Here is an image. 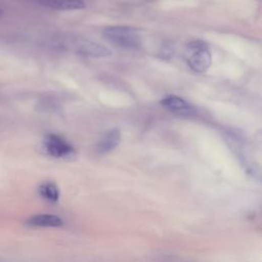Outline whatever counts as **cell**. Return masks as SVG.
<instances>
[{
	"mask_svg": "<svg viewBox=\"0 0 262 262\" xmlns=\"http://www.w3.org/2000/svg\"><path fill=\"white\" fill-rule=\"evenodd\" d=\"M161 104L168 111L181 115V116H190L193 113L192 106L183 98L176 95H167L161 100Z\"/></svg>",
	"mask_w": 262,
	"mask_h": 262,
	"instance_id": "obj_6",
	"label": "cell"
},
{
	"mask_svg": "<svg viewBox=\"0 0 262 262\" xmlns=\"http://www.w3.org/2000/svg\"><path fill=\"white\" fill-rule=\"evenodd\" d=\"M1 14H2V10L0 9V15H1Z\"/></svg>",
	"mask_w": 262,
	"mask_h": 262,
	"instance_id": "obj_11",
	"label": "cell"
},
{
	"mask_svg": "<svg viewBox=\"0 0 262 262\" xmlns=\"http://www.w3.org/2000/svg\"><path fill=\"white\" fill-rule=\"evenodd\" d=\"M45 151L56 159H72L75 148L62 137L56 134H47L43 141Z\"/></svg>",
	"mask_w": 262,
	"mask_h": 262,
	"instance_id": "obj_3",
	"label": "cell"
},
{
	"mask_svg": "<svg viewBox=\"0 0 262 262\" xmlns=\"http://www.w3.org/2000/svg\"><path fill=\"white\" fill-rule=\"evenodd\" d=\"M121 140V133L118 129H112L106 132L96 144V150L99 154H106L118 146Z\"/></svg>",
	"mask_w": 262,
	"mask_h": 262,
	"instance_id": "obj_9",
	"label": "cell"
},
{
	"mask_svg": "<svg viewBox=\"0 0 262 262\" xmlns=\"http://www.w3.org/2000/svg\"><path fill=\"white\" fill-rule=\"evenodd\" d=\"M38 4L56 10H77L86 6L83 0H35Z\"/></svg>",
	"mask_w": 262,
	"mask_h": 262,
	"instance_id": "obj_7",
	"label": "cell"
},
{
	"mask_svg": "<svg viewBox=\"0 0 262 262\" xmlns=\"http://www.w3.org/2000/svg\"><path fill=\"white\" fill-rule=\"evenodd\" d=\"M74 51L88 57H105L111 55V50L101 44L92 41H78L74 45Z\"/></svg>",
	"mask_w": 262,
	"mask_h": 262,
	"instance_id": "obj_5",
	"label": "cell"
},
{
	"mask_svg": "<svg viewBox=\"0 0 262 262\" xmlns=\"http://www.w3.org/2000/svg\"><path fill=\"white\" fill-rule=\"evenodd\" d=\"M184 58L187 66L194 72H206L212 62V56L207 44L200 40L189 42L184 49Z\"/></svg>",
	"mask_w": 262,
	"mask_h": 262,
	"instance_id": "obj_1",
	"label": "cell"
},
{
	"mask_svg": "<svg viewBox=\"0 0 262 262\" xmlns=\"http://www.w3.org/2000/svg\"><path fill=\"white\" fill-rule=\"evenodd\" d=\"M102 35L107 41L119 47L134 49L140 46V35L134 28L123 26L107 27L103 30Z\"/></svg>",
	"mask_w": 262,
	"mask_h": 262,
	"instance_id": "obj_2",
	"label": "cell"
},
{
	"mask_svg": "<svg viewBox=\"0 0 262 262\" xmlns=\"http://www.w3.org/2000/svg\"><path fill=\"white\" fill-rule=\"evenodd\" d=\"M41 198L50 203H56L59 199V189L57 185L52 181L43 182L38 188Z\"/></svg>",
	"mask_w": 262,
	"mask_h": 262,
	"instance_id": "obj_10",
	"label": "cell"
},
{
	"mask_svg": "<svg viewBox=\"0 0 262 262\" xmlns=\"http://www.w3.org/2000/svg\"><path fill=\"white\" fill-rule=\"evenodd\" d=\"M27 224L33 227H59L63 220L53 214H37L27 220Z\"/></svg>",
	"mask_w": 262,
	"mask_h": 262,
	"instance_id": "obj_8",
	"label": "cell"
},
{
	"mask_svg": "<svg viewBox=\"0 0 262 262\" xmlns=\"http://www.w3.org/2000/svg\"><path fill=\"white\" fill-rule=\"evenodd\" d=\"M227 142L230 145L233 152L235 154L236 158H238L239 162L245 167V170H247L248 173H251L252 175H255V173H256L255 163H253V161L249 157V155L247 152L246 145L241 140V138H238L237 136H235L233 134H228L227 135Z\"/></svg>",
	"mask_w": 262,
	"mask_h": 262,
	"instance_id": "obj_4",
	"label": "cell"
}]
</instances>
